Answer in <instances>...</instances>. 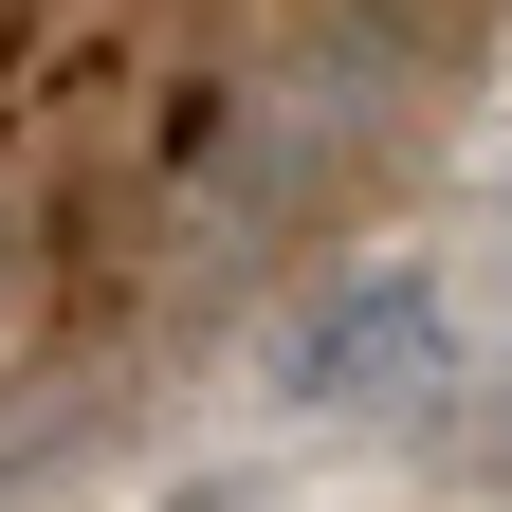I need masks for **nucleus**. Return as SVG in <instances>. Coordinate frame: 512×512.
I'll return each mask as SVG.
<instances>
[{"instance_id":"obj_1","label":"nucleus","mask_w":512,"mask_h":512,"mask_svg":"<svg viewBox=\"0 0 512 512\" xmlns=\"http://www.w3.org/2000/svg\"><path fill=\"white\" fill-rule=\"evenodd\" d=\"M275 384H293V421H439L458 403V293H439L421 256H384V275L293 311Z\"/></svg>"}]
</instances>
